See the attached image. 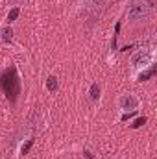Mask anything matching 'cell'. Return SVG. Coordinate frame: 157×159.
Listing matches in <instances>:
<instances>
[{"label": "cell", "instance_id": "6da1fadb", "mask_svg": "<svg viewBox=\"0 0 157 159\" xmlns=\"http://www.w3.org/2000/svg\"><path fill=\"white\" fill-rule=\"evenodd\" d=\"M155 48L154 46H142L139 50H135L129 57V70H131V76L135 78L139 72L142 70H148L154 67L155 63Z\"/></svg>", "mask_w": 157, "mask_h": 159}, {"label": "cell", "instance_id": "7a4b0ae2", "mask_svg": "<svg viewBox=\"0 0 157 159\" xmlns=\"http://www.w3.org/2000/svg\"><path fill=\"white\" fill-rule=\"evenodd\" d=\"M154 7V0H135L126 9V20L128 22H142Z\"/></svg>", "mask_w": 157, "mask_h": 159}, {"label": "cell", "instance_id": "3957f363", "mask_svg": "<svg viewBox=\"0 0 157 159\" xmlns=\"http://www.w3.org/2000/svg\"><path fill=\"white\" fill-rule=\"evenodd\" d=\"M141 98L137 96V94H133V93H124V94H120L117 100V107L120 109V113H124V115H133V113H137L139 109H141Z\"/></svg>", "mask_w": 157, "mask_h": 159}, {"label": "cell", "instance_id": "277c9868", "mask_svg": "<svg viewBox=\"0 0 157 159\" xmlns=\"http://www.w3.org/2000/svg\"><path fill=\"white\" fill-rule=\"evenodd\" d=\"M0 41L4 43V44H9L11 41H13V28L7 24V26H4V28H0Z\"/></svg>", "mask_w": 157, "mask_h": 159}, {"label": "cell", "instance_id": "5b68a950", "mask_svg": "<svg viewBox=\"0 0 157 159\" xmlns=\"http://www.w3.org/2000/svg\"><path fill=\"white\" fill-rule=\"evenodd\" d=\"M89 98H91V102H98V98H100V85H98V83H92V85H91V89H89Z\"/></svg>", "mask_w": 157, "mask_h": 159}, {"label": "cell", "instance_id": "8992f818", "mask_svg": "<svg viewBox=\"0 0 157 159\" xmlns=\"http://www.w3.org/2000/svg\"><path fill=\"white\" fill-rule=\"evenodd\" d=\"M46 91L48 93H56L57 91V78L56 76H48L46 78Z\"/></svg>", "mask_w": 157, "mask_h": 159}, {"label": "cell", "instance_id": "52a82bcc", "mask_svg": "<svg viewBox=\"0 0 157 159\" xmlns=\"http://www.w3.org/2000/svg\"><path fill=\"white\" fill-rule=\"evenodd\" d=\"M100 2H104V0H79V4H81L83 7H94V6H98Z\"/></svg>", "mask_w": 157, "mask_h": 159}, {"label": "cell", "instance_id": "ba28073f", "mask_svg": "<svg viewBox=\"0 0 157 159\" xmlns=\"http://www.w3.org/2000/svg\"><path fill=\"white\" fill-rule=\"evenodd\" d=\"M19 13H20V9H19V7L15 6V7H13V9H11L9 13H7V20H9V22H13V20H15V19L19 17Z\"/></svg>", "mask_w": 157, "mask_h": 159}, {"label": "cell", "instance_id": "9c48e42d", "mask_svg": "<svg viewBox=\"0 0 157 159\" xmlns=\"http://www.w3.org/2000/svg\"><path fill=\"white\" fill-rule=\"evenodd\" d=\"M30 144H32V139H28V143L20 146V154H26V152H28V148H30Z\"/></svg>", "mask_w": 157, "mask_h": 159}]
</instances>
